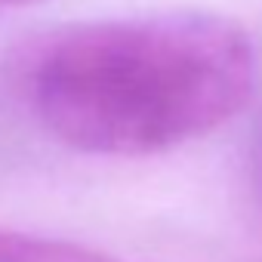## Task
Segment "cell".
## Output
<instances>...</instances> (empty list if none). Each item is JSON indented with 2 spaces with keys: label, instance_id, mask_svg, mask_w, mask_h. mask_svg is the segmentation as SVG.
<instances>
[{
  "label": "cell",
  "instance_id": "3957f363",
  "mask_svg": "<svg viewBox=\"0 0 262 262\" xmlns=\"http://www.w3.org/2000/svg\"><path fill=\"white\" fill-rule=\"evenodd\" d=\"M34 4H43V0H0V13H7V10H22V7H34Z\"/></svg>",
  "mask_w": 262,
  "mask_h": 262
},
{
  "label": "cell",
  "instance_id": "6da1fadb",
  "mask_svg": "<svg viewBox=\"0 0 262 262\" xmlns=\"http://www.w3.org/2000/svg\"><path fill=\"white\" fill-rule=\"evenodd\" d=\"M259 77V43L237 19L176 10L56 31L28 68V99L62 145L145 158L228 123Z\"/></svg>",
  "mask_w": 262,
  "mask_h": 262
},
{
  "label": "cell",
  "instance_id": "277c9868",
  "mask_svg": "<svg viewBox=\"0 0 262 262\" xmlns=\"http://www.w3.org/2000/svg\"><path fill=\"white\" fill-rule=\"evenodd\" d=\"M259 176H262V145H259Z\"/></svg>",
  "mask_w": 262,
  "mask_h": 262
},
{
  "label": "cell",
  "instance_id": "7a4b0ae2",
  "mask_svg": "<svg viewBox=\"0 0 262 262\" xmlns=\"http://www.w3.org/2000/svg\"><path fill=\"white\" fill-rule=\"evenodd\" d=\"M0 262H123V259L65 237H43L0 225Z\"/></svg>",
  "mask_w": 262,
  "mask_h": 262
}]
</instances>
